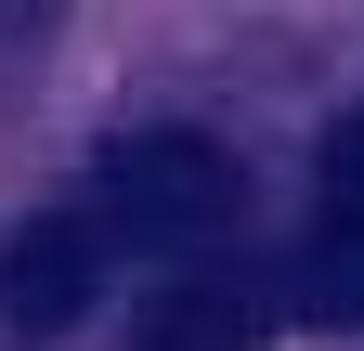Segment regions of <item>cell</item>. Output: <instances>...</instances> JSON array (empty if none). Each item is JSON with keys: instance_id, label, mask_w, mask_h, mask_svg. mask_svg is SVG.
<instances>
[{"instance_id": "obj_5", "label": "cell", "mask_w": 364, "mask_h": 351, "mask_svg": "<svg viewBox=\"0 0 364 351\" xmlns=\"http://www.w3.org/2000/svg\"><path fill=\"white\" fill-rule=\"evenodd\" d=\"M326 222H351V234H364V104L326 130Z\"/></svg>"}, {"instance_id": "obj_3", "label": "cell", "mask_w": 364, "mask_h": 351, "mask_svg": "<svg viewBox=\"0 0 364 351\" xmlns=\"http://www.w3.org/2000/svg\"><path fill=\"white\" fill-rule=\"evenodd\" d=\"M260 338H273L260 274H169L144 299V351H260Z\"/></svg>"}, {"instance_id": "obj_2", "label": "cell", "mask_w": 364, "mask_h": 351, "mask_svg": "<svg viewBox=\"0 0 364 351\" xmlns=\"http://www.w3.org/2000/svg\"><path fill=\"white\" fill-rule=\"evenodd\" d=\"M105 222L91 208H53V222H26L14 247H0V325L14 338H65L91 299H105Z\"/></svg>"}, {"instance_id": "obj_1", "label": "cell", "mask_w": 364, "mask_h": 351, "mask_svg": "<svg viewBox=\"0 0 364 351\" xmlns=\"http://www.w3.org/2000/svg\"><path fill=\"white\" fill-rule=\"evenodd\" d=\"M91 222L117 247H156V260H196L247 222V169L235 144H208V130H117L105 156H91Z\"/></svg>"}, {"instance_id": "obj_4", "label": "cell", "mask_w": 364, "mask_h": 351, "mask_svg": "<svg viewBox=\"0 0 364 351\" xmlns=\"http://www.w3.org/2000/svg\"><path fill=\"white\" fill-rule=\"evenodd\" d=\"M287 313H299V325H338V338H364V234H351V222H326V234L299 247Z\"/></svg>"}]
</instances>
